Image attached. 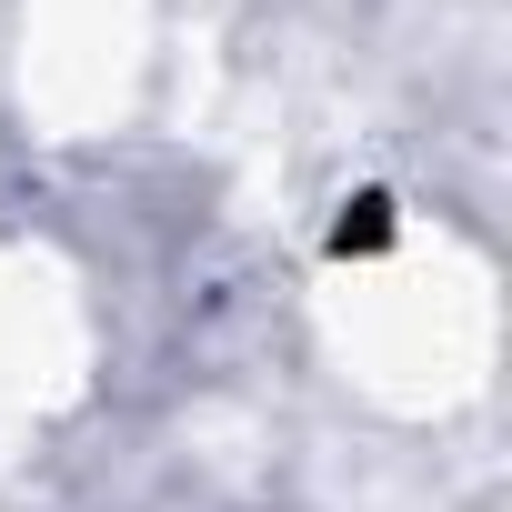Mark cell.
Listing matches in <instances>:
<instances>
[{
    "mask_svg": "<svg viewBox=\"0 0 512 512\" xmlns=\"http://www.w3.org/2000/svg\"><path fill=\"white\" fill-rule=\"evenodd\" d=\"M382 231H392V201H352V211H342V231H332V241H342V251H372V241H382Z\"/></svg>",
    "mask_w": 512,
    "mask_h": 512,
    "instance_id": "1",
    "label": "cell"
}]
</instances>
